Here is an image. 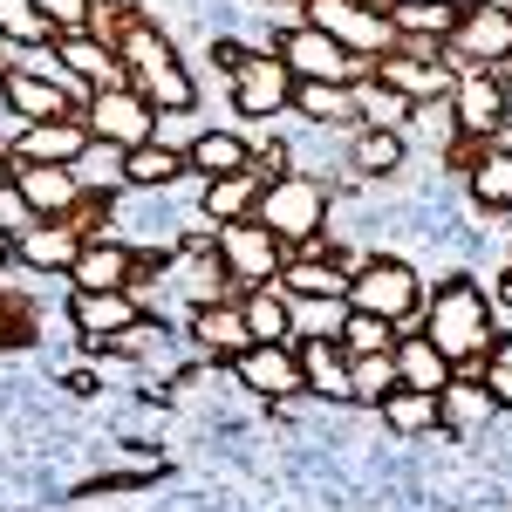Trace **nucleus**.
<instances>
[{"label": "nucleus", "mask_w": 512, "mask_h": 512, "mask_svg": "<svg viewBox=\"0 0 512 512\" xmlns=\"http://www.w3.org/2000/svg\"><path fill=\"white\" fill-rule=\"evenodd\" d=\"M82 151H89L82 117H55V123H28V130H21V144L7 151V164H69V171H76Z\"/></svg>", "instance_id": "22"}, {"label": "nucleus", "mask_w": 512, "mask_h": 512, "mask_svg": "<svg viewBox=\"0 0 512 512\" xmlns=\"http://www.w3.org/2000/svg\"><path fill=\"white\" fill-rule=\"evenodd\" d=\"M355 267H362V260H349L342 246L321 239L315 253L280 260V294H287V301H349V274Z\"/></svg>", "instance_id": "13"}, {"label": "nucleus", "mask_w": 512, "mask_h": 512, "mask_svg": "<svg viewBox=\"0 0 512 512\" xmlns=\"http://www.w3.org/2000/svg\"><path fill=\"white\" fill-rule=\"evenodd\" d=\"M499 403H492V390L478 383L472 369H458L444 390H437V431H451V437H472L485 417H492Z\"/></svg>", "instance_id": "25"}, {"label": "nucleus", "mask_w": 512, "mask_h": 512, "mask_svg": "<svg viewBox=\"0 0 512 512\" xmlns=\"http://www.w3.org/2000/svg\"><path fill=\"white\" fill-rule=\"evenodd\" d=\"M349 321V301H294V342H335Z\"/></svg>", "instance_id": "42"}, {"label": "nucleus", "mask_w": 512, "mask_h": 512, "mask_svg": "<svg viewBox=\"0 0 512 512\" xmlns=\"http://www.w3.org/2000/svg\"><path fill=\"white\" fill-rule=\"evenodd\" d=\"M76 178H82V192H110V198H117L123 192V151L89 137V151L76 158Z\"/></svg>", "instance_id": "40"}, {"label": "nucleus", "mask_w": 512, "mask_h": 512, "mask_svg": "<svg viewBox=\"0 0 512 512\" xmlns=\"http://www.w3.org/2000/svg\"><path fill=\"white\" fill-rule=\"evenodd\" d=\"M260 192H267V178H260V171L212 178V185H198V219H205V226H239V219H253V212H260Z\"/></svg>", "instance_id": "24"}, {"label": "nucleus", "mask_w": 512, "mask_h": 512, "mask_svg": "<svg viewBox=\"0 0 512 512\" xmlns=\"http://www.w3.org/2000/svg\"><path fill=\"white\" fill-rule=\"evenodd\" d=\"M451 21H458V7H444V0H390L396 41H444Z\"/></svg>", "instance_id": "33"}, {"label": "nucleus", "mask_w": 512, "mask_h": 512, "mask_svg": "<svg viewBox=\"0 0 512 512\" xmlns=\"http://www.w3.org/2000/svg\"><path fill=\"white\" fill-rule=\"evenodd\" d=\"M376 417H383V431H396V437H431L437 431V396L390 390L383 403H376Z\"/></svg>", "instance_id": "35"}, {"label": "nucleus", "mask_w": 512, "mask_h": 512, "mask_svg": "<svg viewBox=\"0 0 512 512\" xmlns=\"http://www.w3.org/2000/svg\"><path fill=\"white\" fill-rule=\"evenodd\" d=\"M62 383H69V390H76V396H103V376H96V369H69Z\"/></svg>", "instance_id": "47"}, {"label": "nucleus", "mask_w": 512, "mask_h": 512, "mask_svg": "<svg viewBox=\"0 0 512 512\" xmlns=\"http://www.w3.org/2000/svg\"><path fill=\"white\" fill-rule=\"evenodd\" d=\"M349 103H355V123H362V130H403V123H410V103L396 96L390 82H376V76L355 82Z\"/></svg>", "instance_id": "34"}, {"label": "nucleus", "mask_w": 512, "mask_h": 512, "mask_svg": "<svg viewBox=\"0 0 512 512\" xmlns=\"http://www.w3.org/2000/svg\"><path fill=\"white\" fill-rule=\"evenodd\" d=\"M349 308L355 315L390 321L396 335H417V315H424V274L396 253H376L349 274Z\"/></svg>", "instance_id": "4"}, {"label": "nucleus", "mask_w": 512, "mask_h": 512, "mask_svg": "<svg viewBox=\"0 0 512 512\" xmlns=\"http://www.w3.org/2000/svg\"><path fill=\"white\" fill-rule=\"evenodd\" d=\"M301 349V383L315 403H349V355L335 342H294Z\"/></svg>", "instance_id": "28"}, {"label": "nucleus", "mask_w": 512, "mask_h": 512, "mask_svg": "<svg viewBox=\"0 0 512 512\" xmlns=\"http://www.w3.org/2000/svg\"><path fill=\"white\" fill-rule=\"evenodd\" d=\"M151 315L144 294H69V321H76V342H110L123 328Z\"/></svg>", "instance_id": "21"}, {"label": "nucleus", "mask_w": 512, "mask_h": 512, "mask_svg": "<svg viewBox=\"0 0 512 512\" xmlns=\"http://www.w3.org/2000/svg\"><path fill=\"white\" fill-rule=\"evenodd\" d=\"M458 178H465V198H472L485 219H512V137L478 144L472 164H465Z\"/></svg>", "instance_id": "18"}, {"label": "nucleus", "mask_w": 512, "mask_h": 512, "mask_svg": "<svg viewBox=\"0 0 512 512\" xmlns=\"http://www.w3.org/2000/svg\"><path fill=\"white\" fill-rule=\"evenodd\" d=\"M48 21L35 14V0H0V48L21 55V48H48Z\"/></svg>", "instance_id": "37"}, {"label": "nucleus", "mask_w": 512, "mask_h": 512, "mask_svg": "<svg viewBox=\"0 0 512 512\" xmlns=\"http://www.w3.org/2000/svg\"><path fill=\"white\" fill-rule=\"evenodd\" d=\"M472 376L492 390V403L512 417V328H499V335H492V349H485V362H478Z\"/></svg>", "instance_id": "41"}, {"label": "nucleus", "mask_w": 512, "mask_h": 512, "mask_svg": "<svg viewBox=\"0 0 512 512\" xmlns=\"http://www.w3.org/2000/svg\"><path fill=\"white\" fill-rule=\"evenodd\" d=\"M492 308H499V315L512 321V267H506V274H499V287H492Z\"/></svg>", "instance_id": "48"}, {"label": "nucleus", "mask_w": 512, "mask_h": 512, "mask_svg": "<svg viewBox=\"0 0 512 512\" xmlns=\"http://www.w3.org/2000/svg\"><path fill=\"white\" fill-rule=\"evenodd\" d=\"M7 267H14V246H7V239H0V274H7Z\"/></svg>", "instance_id": "51"}, {"label": "nucleus", "mask_w": 512, "mask_h": 512, "mask_svg": "<svg viewBox=\"0 0 512 512\" xmlns=\"http://www.w3.org/2000/svg\"><path fill=\"white\" fill-rule=\"evenodd\" d=\"M14 192L28 205V219H69L82 205V178L69 164H14Z\"/></svg>", "instance_id": "19"}, {"label": "nucleus", "mask_w": 512, "mask_h": 512, "mask_svg": "<svg viewBox=\"0 0 512 512\" xmlns=\"http://www.w3.org/2000/svg\"><path fill=\"white\" fill-rule=\"evenodd\" d=\"M301 21L321 28L335 48H349L355 62H376V55L396 48L390 7H376V0H301Z\"/></svg>", "instance_id": "5"}, {"label": "nucleus", "mask_w": 512, "mask_h": 512, "mask_svg": "<svg viewBox=\"0 0 512 512\" xmlns=\"http://www.w3.org/2000/svg\"><path fill=\"white\" fill-rule=\"evenodd\" d=\"M7 185H14V164H7V151H0V192H7Z\"/></svg>", "instance_id": "50"}, {"label": "nucleus", "mask_w": 512, "mask_h": 512, "mask_svg": "<svg viewBox=\"0 0 512 512\" xmlns=\"http://www.w3.org/2000/svg\"><path fill=\"white\" fill-rule=\"evenodd\" d=\"M35 14L48 21V35H76V28H96V0H35Z\"/></svg>", "instance_id": "43"}, {"label": "nucleus", "mask_w": 512, "mask_h": 512, "mask_svg": "<svg viewBox=\"0 0 512 512\" xmlns=\"http://www.w3.org/2000/svg\"><path fill=\"white\" fill-rule=\"evenodd\" d=\"M396 390H417V396H437L444 390V383H451V362H444V355L431 349V342H424V335H403V342H396Z\"/></svg>", "instance_id": "29"}, {"label": "nucleus", "mask_w": 512, "mask_h": 512, "mask_svg": "<svg viewBox=\"0 0 512 512\" xmlns=\"http://www.w3.org/2000/svg\"><path fill=\"white\" fill-rule=\"evenodd\" d=\"M28 226H35V219H28V205H21V192H14V185H7V192H0V239L28 233Z\"/></svg>", "instance_id": "45"}, {"label": "nucleus", "mask_w": 512, "mask_h": 512, "mask_svg": "<svg viewBox=\"0 0 512 512\" xmlns=\"http://www.w3.org/2000/svg\"><path fill=\"white\" fill-rule=\"evenodd\" d=\"M82 130H89L96 144L137 151V144H151V137H158V110H151V96H144V89H96V96L82 103Z\"/></svg>", "instance_id": "8"}, {"label": "nucleus", "mask_w": 512, "mask_h": 512, "mask_svg": "<svg viewBox=\"0 0 512 512\" xmlns=\"http://www.w3.org/2000/svg\"><path fill=\"white\" fill-rule=\"evenodd\" d=\"M185 171H192L198 185L239 178V171H253V144H246L239 130H198L192 144H185Z\"/></svg>", "instance_id": "23"}, {"label": "nucleus", "mask_w": 512, "mask_h": 512, "mask_svg": "<svg viewBox=\"0 0 512 512\" xmlns=\"http://www.w3.org/2000/svg\"><path fill=\"white\" fill-rule=\"evenodd\" d=\"M48 62L62 69V76L76 82L82 96H96V89H130V76H123L117 48L96 35V28H76V35H55L48 41Z\"/></svg>", "instance_id": "11"}, {"label": "nucleus", "mask_w": 512, "mask_h": 512, "mask_svg": "<svg viewBox=\"0 0 512 512\" xmlns=\"http://www.w3.org/2000/svg\"><path fill=\"white\" fill-rule=\"evenodd\" d=\"M158 349H171L164 315H144L137 328H123V335H110V342H82V355H89V362H151Z\"/></svg>", "instance_id": "30"}, {"label": "nucleus", "mask_w": 512, "mask_h": 512, "mask_svg": "<svg viewBox=\"0 0 512 512\" xmlns=\"http://www.w3.org/2000/svg\"><path fill=\"white\" fill-rule=\"evenodd\" d=\"M390 390H396V362H390V355H355V362H349V403L376 410Z\"/></svg>", "instance_id": "39"}, {"label": "nucleus", "mask_w": 512, "mask_h": 512, "mask_svg": "<svg viewBox=\"0 0 512 512\" xmlns=\"http://www.w3.org/2000/svg\"><path fill=\"white\" fill-rule=\"evenodd\" d=\"M417 335H424V342L451 362V376H458V369H478V362H485L492 335H499V308H492V294H485L472 274H444L437 287H424Z\"/></svg>", "instance_id": "2"}, {"label": "nucleus", "mask_w": 512, "mask_h": 512, "mask_svg": "<svg viewBox=\"0 0 512 512\" xmlns=\"http://www.w3.org/2000/svg\"><path fill=\"white\" fill-rule=\"evenodd\" d=\"M396 342H403V335H396L390 321H376V315H355L349 308V321H342V335H335V349L349 355H396Z\"/></svg>", "instance_id": "38"}, {"label": "nucleus", "mask_w": 512, "mask_h": 512, "mask_svg": "<svg viewBox=\"0 0 512 512\" xmlns=\"http://www.w3.org/2000/svg\"><path fill=\"white\" fill-rule=\"evenodd\" d=\"M349 164L355 178H390L396 164H403V130H362V123H349Z\"/></svg>", "instance_id": "31"}, {"label": "nucleus", "mask_w": 512, "mask_h": 512, "mask_svg": "<svg viewBox=\"0 0 512 512\" xmlns=\"http://www.w3.org/2000/svg\"><path fill=\"white\" fill-rule=\"evenodd\" d=\"M239 315H246V335H253V342H294V301L280 294V280L246 287V294H239Z\"/></svg>", "instance_id": "27"}, {"label": "nucleus", "mask_w": 512, "mask_h": 512, "mask_svg": "<svg viewBox=\"0 0 512 512\" xmlns=\"http://www.w3.org/2000/svg\"><path fill=\"white\" fill-rule=\"evenodd\" d=\"M287 110L308 117V123H321V130H349L355 123L349 89H335V82H294V103H287Z\"/></svg>", "instance_id": "32"}, {"label": "nucleus", "mask_w": 512, "mask_h": 512, "mask_svg": "<svg viewBox=\"0 0 512 512\" xmlns=\"http://www.w3.org/2000/svg\"><path fill=\"white\" fill-rule=\"evenodd\" d=\"M444 55H451V69H499V62L512 55V14H506V0L465 7V14L451 21V35H444Z\"/></svg>", "instance_id": "9"}, {"label": "nucleus", "mask_w": 512, "mask_h": 512, "mask_svg": "<svg viewBox=\"0 0 512 512\" xmlns=\"http://www.w3.org/2000/svg\"><path fill=\"white\" fill-rule=\"evenodd\" d=\"M499 137H512V89H506V110H499Z\"/></svg>", "instance_id": "49"}, {"label": "nucleus", "mask_w": 512, "mask_h": 512, "mask_svg": "<svg viewBox=\"0 0 512 512\" xmlns=\"http://www.w3.org/2000/svg\"><path fill=\"white\" fill-rule=\"evenodd\" d=\"M253 171H260V178H287V171H294L287 137H260V144H253Z\"/></svg>", "instance_id": "44"}, {"label": "nucleus", "mask_w": 512, "mask_h": 512, "mask_svg": "<svg viewBox=\"0 0 512 512\" xmlns=\"http://www.w3.org/2000/svg\"><path fill=\"white\" fill-rule=\"evenodd\" d=\"M239 55H246V48H239L233 35H219V41H212V69H226V76H233V69H239Z\"/></svg>", "instance_id": "46"}, {"label": "nucleus", "mask_w": 512, "mask_h": 512, "mask_svg": "<svg viewBox=\"0 0 512 512\" xmlns=\"http://www.w3.org/2000/svg\"><path fill=\"white\" fill-rule=\"evenodd\" d=\"M212 260H219V274H226V287L233 294H246V287H267V280H280V239L260 226V219H239V226H212Z\"/></svg>", "instance_id": "7"}, {"label": "nucleus", "mask_w": 512, "mask_h": 512, "mask_svg": "<svg viewBox=\"0 0 512 512\" xmlns=\"http://www.w3.org/2000/svg\"><path fill=\"white\" fill-rule=\"evenodd\" d=\"M499 82H506V89H512V55H506V62H499Z\"/></svg>", "instance_id": "52"}, {"label": "nucleus", "mask_w": 512, "mask_h": 512, "mask_svg": "<svg viewBox=\"0 0 512 512\" xmlns=\"http://www.w3.org/2000/svg\"><path fill=\"white\" fill-rule=\"evenodd\" d=\"M499 110H506L499 69H458V82H451V123H458V137L465 144L499 137Z\"/></svg>", "instance_id": "17"}, {"label": "nucleus", "mask_w": 512, "mask_h": 512, "mask_svg": "<svg viewBox=\"0 0 512 512\" xmlns=\"http://www.w3.org/2000/svg\"><path fill=\"white\" fill-rule=\"evenodd\" d=\"M506 14H512V0H506Z\"/></svg>", "instance_id": "53"}, {"label": "nucleus", "mask_w": 512, "mask_h": 512, "mask_svg": "<svg viewBox=\"0 0 512 512\" xmlns=\"http://www.w3.org/2000/svg\"><path fill=\"white\" fill-rule=\"evenodd\" d=\"M96 35L117 48L130 89H144L158 117H192L198 110V82H192V69H185V55L164 41V28L144 7H130V0H96Z\"/></svg>", "instance_id": "1"}, {"label": "nucleus", "mask_w": 512, "mask_h": 512, "mask_svg": "<svg viewBox=\"0 0 512 512\" xmlns=\"http://www.w3.org/2000/svg\"><path fill=\"white\" fill-rule=\"evenodd\" d=\"M233 376L260 396V403H294V396H308V383H301V349H294V342H253L246 355H233Z\"/></svg>", "instance_id": "15"}, {"label": "nucleus", "mask_w": 512, "mask_h": 512, "mask_svg": "<svg viewBox=\"0 0 512 512\" xmlns=\"http://www.w3.org/2000/svg\"><path fill=\"white\" fill-rule=\"evenodd\" d=\"M171 185H192V171H185V151H171V144H137V151H123V192H171Z\"/></svg>", "instance_id": "26"}, {"label": "nucleus", "mask_w": 512, "mask_h": 512, "mask_svg": "<svg viewBox=\"0 0 512 512\" xmlns=\"http://www.w3.org/2000/svg\"><path fill=\"white\" fill-rule=\"evenodd\" d=\"M274 62L294 82H335V89H355V82L369 76V62H355L349 48H335V41L321 35V28H308V21H294V28L274 35Z\"/></svg>", "instance_id": "6"}, {"label": "nucleus", "mask_w": 512, "mask_h": 512, "mask_svg": "<svg viewBox=\"0 0 512 512\" xmlns=\"http://www.w3.org/2000/svg\"><path fill=\"white\" fill-rule=\"evenodd\" d=\"M7 246H14V267H28V274H62V280H69V267H76V253H82V233L69 226V219H35L28 233H14Z\"/></svg>", "instance_id": "20"}, {"label": "nucleus", "mask_w": 512, "mask_h": 512, "mask_svg": "<svg viewBox=\"0 0 512 512\" xmlns=\"http://www.w3.org/2000/svg\"><path fill=\"white\" fill-rule=\"evenodd\" d=\"M69 294H137V239H82L76 267H69Z\"/></svg>", "instance_id": "12"}, {"label": "nucleus", "mask_w": 512, "mask_h": 512, "mask_svg": "<svg viewBox=\"0 0 512 512\" xmlns=\"http://www.w3.org/2000/svg\"><path fill=\"white\" fill-rule=\"evenodd\" d=\"M369 76L390 82L396 96L417 110V103H444L451 82H458V69H451V55H410V48H390V55L369 62Z\"/></svg>", "instance_id": "14"}, {"label": "nucleus", "mask_w": 512, "mask_h": 512, "mask_svg": "<svg viewBox=\"0 0 512 512\" xmlns=\"http://www.w3.org/2000/svg\"><path fill=\"white\" fill-rule=\"evenodd\" d=\"M226 82H233V110L246 123H274V117H287V103H294V76L274 62V48H246Z\"/></svg>", "instance_id": "10"}, {"label": "nucleus", "mask_w": 512, "mask_h": 512, "mask_svg": "<svg viewBox=\"0 0 512 512\" xmlns=\"http://www.w3.org/2000/svg\"><path fill=\"white\" fill-rule=\"evenodd\" d=\"M506 267H512V253H506Z\"/></svg>", "instance_id": "54"}, {"label": "nucleus", "mask_w": 512, "mask_h": 512, "mask_svg": "<svg viewBox=\"0 0 512 512\" xmlns=\"http://www.w3.org/2000/svg\"><path fill=\"white\" fill-rule=\"evenodd\" d=\"M267 233L280 239V253H315L321 233H328V185L308 178V171H287V178H267L260 192V212H253Z\"/></svg>", "instance_id": "3"}, {"label": "nucleus", "mask_w": 512, "mask_h": 512, "mask_svg": "<svg viewBox=\"0 0 512 512\" xmlns=\"http://www.w3.org/2000/svg\"><path fill=\"white\" fill-rule=\"evenodd\" d=\"M171 478V465H103V472H89L69 492V499H110V492H144V485H158Z\"/></svg>", "instance_id": "36"}, {"label": "nucleus", "mask_w": 512, "mask_h": 512, "mask_svg": "<svg viewBox=\"0 0 512 512\" xmlns=\"http://www.w3.org/2000/svg\"><path fill=\"white\" fill-rule=\"evenodd\" d=\"M185 335H192V349L205 355V362H219V369H233V355L253 349V335H246V315H239V294L192 301V321H185Z\"/></svg>", "instance_id": "16"}]
</instances>
